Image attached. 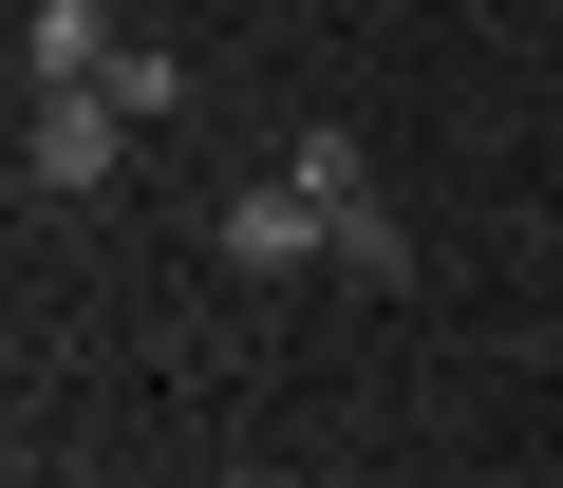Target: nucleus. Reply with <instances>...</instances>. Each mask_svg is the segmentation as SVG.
Listing matches in <instances>:
<instances>
[{
	"label": "nucleus",
	"instance_id": "f257e3e1",
	"mask_svg": "<svg viewBox=\"0 0 563 488\" xmlns=\"http://www.w3.org/2000/svg\"><path fill=\"white\" fill-rule=\"evenodd\" d=\"M113 151H132V113H113V95H20V188H38V207H95V188H113Z\"/></svg>",
	"mask_w": 563,
	"mask_h": 488
},
{
	"label": "nucleus",
	"instance_id": "f03ea898",
	"mask_svg": "<svg viewBox=\"0 0 563 488\" xmlns=\"http://www.w3.org/2000/svg\"><path fill=\"white\" fill-rule=\"evenodd\" d=\"M282 169L320 188V225H339V282H395V264H413V244H395V207H376V151H357V132H301Z\"/></svg>",
	"mask_w": 563,
	"mask_h": 488
},
{
	"label": "nucleus",
	"instance_id": "7ed1b4c3",
	"mask_svg": "<svg viewBox=\"0 0 563 488\" xmlns=\"http://www.w3.org/2000/svg\"><path fill=\"white\" fill-rule=\"evenodd\" d=\"M207 244H225V282H301V264H339V225H320V188H301V169H263Z\"/></svg>",
	"mask_w": 563,
	"mask_h": 488
},
{
	"label": "nucleus",
	"instance_id": "20e7f679",
	"mask_svg": "<svg viewBox=\"0 0 563 488\" xmlns=\"http://www.w3.org/2000/svg\"><path fill=\"white\" fill-rule=\"evenodd\" d=\"M132 38H113V0H20V95H95Z\"/></svg>",
	"mask_w": 563,
	"mask_h": 488
}]
</instances>
